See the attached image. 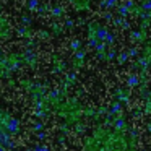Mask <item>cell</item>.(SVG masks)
<instances>
[{
  "mask_svg": "<svg viewBox=\"0 0 151 151\" xmlns=\"http://www.w3.org/2000/svg\"><path fill=\"white\" fill-rule=\"evenodd\" d=\"M12 72H15L13 65H12L10 62V54L8 55H5L2 50H0V81L5 78V76H8Z\"/></svg>",
  "mask_w": 151,
  "mask_h": 151,
  "instance_id": "cell-1",
  "label": "cell"
}]
</instances>
